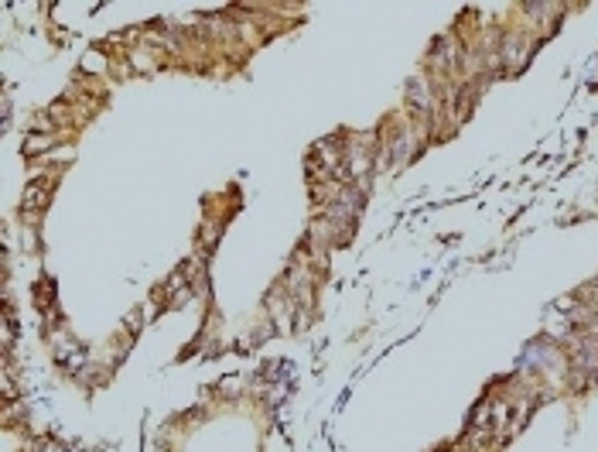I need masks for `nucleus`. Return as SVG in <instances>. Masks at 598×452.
Returning <instances> with one entry per match:
<instances>
[{
    "mask_svg": "<svg viewBox=\"0 0 598 452\" xmlns=\"http://www.w3.org/2000/svg\"><path fill=\"white\" fill-rule=\"evenodd\" d=\"M48 202V188L45 186H27L25 188V199H21V209L25 213H41Z\"/></svg>",
    "mask_w": 598,
    "mask_h": 452,
    "instance_id": "1",
    "label": "nucleus"
},
{
    "mask_svg": "<svg viewBox=\"0 0 598 452\" xmlns=\"http://www.w3.org/2000/svg\"><path fill=\"white\" fill-rule=\"evenodd\" d=\"M407 100H411V107H417V110L427 107V86H424V79H411V86H407Z\"/></svg>",
    "mask_w": 598,
    "mask_h": 452,
    "instance_id": "2",
    "label": "nucleus"
},
{
    "mask_svg": "<svg viewBox=\"0 0 598 452\" xmlns=\"http://www.w3.org/2000/svg\"><path fill=\"white\" fill-rule=\"evenodd\" d=\"M523 55H526V41L523 38H510L506 41V62L513 65V62H523Z\"/></svg>",
    "mask_w": 598,
    "mask_h": 452,
    "instance_id": "3",
    "label": "nucleus"
}]
</instances>
